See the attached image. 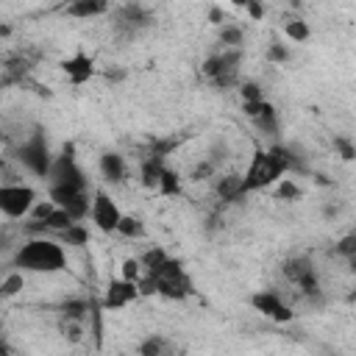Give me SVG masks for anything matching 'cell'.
Here are the masks:
<instances>
[{
    "label": "cell",
    "mask_w": 356,
    "mask_h": 356,
    "mask_svg": "<svg viewBox=\"0 0 356 356\" xmlns=\"http://www.w3.org/2000/svg\"><path fill=\"white\" fill-rule=\"evenodd\" d=\"M47 200L64 209L75 222H83L92 211V192L83 167L78 164L75 145H64L56 153L50 178H47Z\"/></svg>",
    "instance_id": "1"
},
{
    "label": "cell",
    "mask_w": 356,
    "mask_h": 356,
    "mask_svg": "<svg viewBox=\"0 0 356 356\" xmlns=\"http://www.w3.org/2000/svg\"><path fill=\"white\" fill-rule=\"evenodd\" d=\"M286 175H289V150L284 142H273L267 147L253 150V156L242 172V184H245L248 195H253V192L273 189Z\"/></svg>",
    "instance_id": "2"
},
{
    "label": "cell",
    "mask_w": 356,
    "mask_h": 356,
    "mask_svg": "<svg viewBox=\"0 0 356 356\" xmlns=\"http://www.w3.org/2000/svg\"><path fill=\"white\" fill-rule=\"evenodd\" d=\"M11 264L19 273L56 275L67 270V250L56 236H31L14 250Z\"/></svg>",
    "instance_id": "3"
},
{
    "label": "cell",
    "mask_w": 356,
    "mask_h": 356,
    "mask_svg": "<svg viewBox=\"0 0 356 356\" xmlns=\"http://www.w3.org/2000/svg\"><path fill=\"white\" fill-rule=\"evenodd\" d=\"M281 275H284V281H289V284L300 292V298H306L312 306H320V303H323V284H320V273H317V264L312 261V256L295 253V256L284 259Z\"/></svg>",
    "instance_id": "4"
},
{
    "label": "cell",
    "mask_w": 356,
    "mask_h": 356,
    "mask_svg": "<svg viewBox=\"0 0 356 356\" xmlns=\"http://www.w3.org/2000/svg\"><path fill=\"white\" fill-rule=\"evenodd\" d=\"M17 161L33 175V178H42L47 181L50 178V170H53V161H56V153L50 150V142H47V134L42 128H33L19 145H17Z\"/></svg>",
    "instance_id": "5"
},
{
    "label": "cell",
    "mask_w": 356,
    "mask_h": 356,
    "mask_svg": "<svg viewBox=\"0 0 356 356\" xmlns=\"http://www.w3.org/2000/svg\"><path fill=\"white\" fill-rule=\"evenodd\" d=\"M239 67H242V50H217L209 53L200 64L203 78L214 86V89H239L242 78H239Z\"/></svg>",
    "instance_id": "6"
},
{
    "label": "cell",
    "mask_w": 356,
    "mask_h": 356,
    "mask_svg": "<svg viewBox=\"0 0 356 356\" xmlns=\"http://www.w3.org/2000/svg\"><path fill=\"white\" fill-rule=\"evenodd\" d=\"M70 225H75V220L64 209H58L53 200H44V203L39 200L36 209L25 217V234L31 236H58Z\"/></svg>",
    "instance_id": "7"
},
{
    "label": "cell",
    "mask_w": 356,
    "mask_h": 356,
    "mask_svg": "<svg viewBox=\"0 0 356 356\" xmlns=\"http://www.w3.org/2000/svg\"><path fill=\"white\" fill-rule=\"evenodd\" d=\"M156 14L145 3H122L111 8V28L120 39H136L147 28H153Z\"/></svg>",
    "instance_id": "8"
},
{
    "label": "cell",
    "mask_w": 356,
    "mask_h": 356,
    "mask_svg": "<svg viewBox=\"0 0 356 356\" xmlns=\"http://www.w3.org/2000/svg\"><path fill=\"white\" fill-rule=\"evenodd\" d=\"M36 189L28 184H3L0 186V211L11 220H25L36 209Z\"/></svg>",
    "instance_id": "9"
},
{
    "label": "cell",
    "mask_w": 356,
    "mask_h": 356,
    "mask_svg": "<svg viewBox=\"0 0 356 356\" xmlns=\"http://www.w3.org/2000/svg\"><path fill=\"white\" fill-rule=\"evenodd\" d=\"M122 209L117 206V200L111 197V192H106L103 186L92 189V211L89 220L100 234H117L120 222H122Z\"/></svg>",
    "instance_id": "10"
},
{
    "label": "cell",
    "mask_w": 356,
    "mask_h": 356,
    "mask_svg": "<svg viewBox=\"0 0 356 356\" xmlns=\"http://www.w3.org/2000/svg\"><path fill=\"white\" fill-rule=\"evenodd\" d=\"M250 306H253V312H259L261 317H267V320H273V323H278V325L292 323V317H295L292 306H289L275 289H256V292L250 295Z\"/></svg>",
    "instance_id": "11"
},
{
    "label": "cell",
    "mask_w": 356,
    "mask_h": 356,
    "mask_svg": "<svg viewBox=\"0 0 356 356\" xmlns=\"http://www.w3.org/2000/svg\"><path fill=\"white\" fill-rule=\"evenodd\" d=\"M36 61H39V50H33V47H19V50L8 53L3 61V86L22 83L28 78V72L36 67Z\"/></svg>",
    "instance_id": "12"
},
{
    "label": "cell",
    "mask_w": 356,
    "mask_h": 356,
    "mask_svg": "<svg viewBox=\"0 0 356 356\" xmlns=\"http://www.w3.org/2000/svg\"><path fill=\"white\" fill-rule=\"evenodd\" d=\"M61 72H64V78H67L72 86H83V83H89V81L97 75L95 56L78 47L75 53H70V56L61 61Z\"/></svg>",
    "instance_id": "13"
},
{
    "label": "cell",
    "mask_w": 356,
    "mask_h": 356,
    "mask_svg": "<svg viewBox=\"0 0 356 356\" xmlns=\"http://www.w3.org/2000/svg\"><path fill=\"white\" fill-rule=\"evenodd\" d=\"M142 298V292H139V284H134V281H125V278H114V281H108V286H106V295H103V309L106 312H117V309H125V306H131L134 300H139Z\"/></svg>",
    "instance_id": "14"
},
{
    "label": "cell",
    "mask_w": 356,
    "mask_h": 356,
    "mask_svg": "<svg viewBox=\"0 0 356 356\" xmlns=\"http://www.w3.org/2000/svg\"><path fill=\"white\" fill-rule=\"evenodd\" d=\"M211 184H214V195H217V200L222 206H236V203H242L248 197L242 175H236V172H220Z\"/></svg>",
    "instance_id": "15"
},
{
    "label": "cell",
    "mask_w": 356,
    "mask_h": 356,
    "mask_svg": "<svg viewBox=\"0 0 356 356\" xmlns=\"http://www.w3.org/2000/svg\"><path fill=\"white\" fill-rule=\"evenodd\" d=\"M97 172H100V178H103L106 184L122 186V184L128 181V161H125L122 153L106 150V153H100V159H97Z\"/></svg>",
    "instance_id": "16"
},
{
    "label": "cell",
    "mask_w": 356,
    "mask_h": 356,
    "mask_svg": "<svg viewBox=\"0 0 356 356\" xmlns=\"http://www.w3.org/2000/svg\"><path fill=\"white\" fill-rule=\"evenodd\" d=\"M167 170V159L161 156H153V153H142L139 156V184L150 192H159V181H161V172Z\"/></svg>",
    "instance_id": "17"
},
{
    "label": "cell",
    "mask_w": 356,
    "mask_h": 356,
    "mask_svg": "<svg viewBox=\"0 0 356 356\" xmlns=\"http://www.w3.org/2000/svg\"><path fill=\"white\" fill-rule=\"evenodd\" d=\"M64 14L75 19H95V17L111 14V6L106 0H72L64 6Z\"/></svg>",
    "instance_id": "18"
},
{
    "label": "cell",
    "mask_w": 356,
    "mask_h": 356,
    "mask_svg": "<svg viewBox=\"0 0 356 356\" xmlns=\"http://www.w3.org/2000/svg\"><path fill=\"white\" fill-rule=\"evenodd\" d=\"M136 356H175V342L167 334H147L139 339Z\"/></svg>",
    "instance_id": "19"
},
{
    "label": "cell",
    "mask_w": 356,
    "mask_h": 356,
    "mask_svg": "<svg viewBox=\"0 0 356 356\" xmlns=\"http://www.w3.org/2000/svg\"><path fill=\"white\" fill-rule=\"evenodd\" d=\"M253 125H256V131L261 134V136H270V139H278V134H281V117H278V108L270 103V100H264V106H261V111L250 120Z\"/></svg>",
    "instance_id": "20"
},
{
    "label": "cell",
    "mask_w": 356,
    "mask_h": 356,
    "mask_svg": "<svg viewBox=\"0 0 356 356\" xmlns=\"http://www.w3.org/2000/svg\"><path fill=\"white\" fill-rule=\"evenodd\" d=\"M89 314H92V300H86V298H81V295L67 298V300H61V306H58L61 323H86Z\"/></svg>",
    "instance_id": "21"
},
{
    "label": "cell",
    "mask_w": 356,
    "mask_h": 356,
    "mask_svg": "<svg viewBox=\"0 0 356 356\" xmlns=\"http://www.w3.org/2000/svg\"><path fill=\"white\" fill-rule=\"evenodd\" d=\"M217 44L220 50H242L245 47V28L236 22H225L217 28Z\"/></svg>",
    "instance_id": "22"
},
{
    "label": "cell",
    "mask_w": 356,
    "mask_h": 356,
    "mask_svg": "<svg viewBox=\"0 0 356 356\" xmlns=\"http://www.w3.org/2000/svg\"><path fill=\"white\" fill-rule=\"evenodd\" d=\"M284 36L295 44H303V42L312 39V25L303 17H286L284 19Z\"/></svg>",
    "instance_id": "23"
},
{
    "label": "cell",
    "mask_w": 356,
    "mask_h": 356,
    "mask_svg": "<svg viewBox=\"0 0 356 356\" xmlns=\"http://www.w3.org/2000/svg\"><path fill=\"white\" fill-rule=\"evenodd\" d=\"M181 192H184V181H181L178 170H172L167 164V170L161 172V181H159V195L161 197H178Z\"/></svg>",
    "instance_id": "24"
},
{
    "label": "cell",
    "mask_w": 356,
    "mask_h": 356,
    "mask_svg": "<svg viewBox=\"0 0 356 356\" xmlns=\"http://www.w3.org/2000/svg\"><path fill=\"white\" fill-rule=\"evenodd\" d=\"M61 245H67V248H83V245H89V228L83 225V222H75V225H70L64 234H58L56 236Z\"/></svg>",
    "instance_id": "25"
},
{
    "label": "cell",
    "mask_w": 356,
    "mask_h": 356,
    "mask_svg": "<svg viewBox=\"0 0 356 356\" xmlns=\"http://www.w3.org/2000/svg\"><path fill=\"white\" fill-rule=\"evenodd\" d=\"M145 234H147V228H145L142 217H136V214H125L117 228V236H122V239H142Z\"/></svg>",
    "instance_id": "26"
},
{
    "label": "cell",
    "mask_w": 356,
    "mask_h": 356,
    "mask_svg": "<svg viewBox=\"0 0 356 356\" xmlns=\"http://www.w3.org/2000/svg\"><path fill=\"white\" fill-rule=\"evenodd\" d=\"M217 175H220V167H217L214 161H209L206 156L197 159V161L192 164V170H189V181H195V184H200V181H214Z\"/></svg>",
    "instance_id": "27"
},
{
    "label": "cell",
    "mask_w": 356,
    "mask_h": 356,
    "mask_svg": "<svg viewBox=\"0 0 356 356\" xmlns=\"http://www.w3.org/2000/svg\"><path fill=\"white\" fill-rule=\"evenodd\" d=\"M331 256H339L342 261L353 259V256H356V231L342 234V236H339V239L331 245Z\"/></svg>",
    "instance_id": "28"
},
{
    "label": "cell",
    "mask_w": 356,
    "mask_h": 356,
    "mask_svg": "<svg viewBox=\"0 0 356 356\" xmlns=\"http://www.w3.org/2000/svg\"><path fill=\"white\" fill-rule=\"evenodd\" d=\"M273 195H275L278 200H286V203H292V200H298V197L303 195V189L298 186V181H295L292 175H286L284 181H278V184L273 186Z\"/></svg>",
    "instance_id": "29"
},
{
    "label": "cell",
    "mask_w": 356,
    "mask_h": 356,
    "mask_svg": "<svg viewBox=\"0 0 356 356\" xmlns=\"http://www.w3.org/2000/svg\"><path fill=\"white\" fill-rule=\"evenodd\" d=\"M22 286H25V273H19V270H8V273L3 275L0 292H3V298H14V295L22 292Z\"/></svg>",
    "instance_id": "30"
},
{
    "label": "cell",
    "mask_w": 356,
    "mask_h": 356,
    "mask_svg": "<svg viewBox=\"0 0 356 356\" xmlns=\"http://www.w3.org/2000/svg\"><path fill=\"white\" fill-rule=\"evenodd\" d=\"M331 147H334V153H337L342 161H356V142H353L350 136L337 134V136L331 139Z\"/></svg>",
    "instance_id": "31"
},
{
    "label": "cell",
    "mask_w": 356,
    "mask_h": 356,
    "mask_svg": "<svg viewBox=\"0 0 356 356\" xmlns=\"http://www.w3.org/2000/svg\"><path fill=\"white\" fill-rule=\"evenodd\" d=\"M239 100H242V103H259V100H264L261 83H259V81H253V78L242 81V83H239Z\"/></svg>",
    "instance_id": "32"
},
{
    "label": "cell",
    "mask_w": 356,
    "mask_h": 356,
    "mask_svg": "<svg viewBox=\"0 0 356 356\" xmlns=\"http://www.w3.org/2000/svg\"><path fill=\"white\" fill-rule=\"evenodd\" d=\"M228 156H231V147H228V142H225V139H214V142L209 145V150H206V159H209V161H214L217 167H222Z\"/></svg>",
    "instance_id": "33"
},
{
    "label": "cell",
    "mask_w": 356,
    "mask_h": 356,
    "mask_svg": "<svg viewBox=\"0 0 356 356\" xmlns=\"http://www.w3.org/2000/svg\"><path fill=\"white\" fill-rule=\"evenodd\" d=\"M264 58H267L270 64H286V61L292 58V53H289V47H286V44H281V42H270V44H267Z\"/></svg>",
    "instance_id": "34"
},
{
    "label": "cell",
    "mask_w": 356,
    "mask_h": 356,
    "mask_svg": "<svg viewBox=\"0 0 356 356\" xmlns=\"http://www.w3.org/2000/svg\"><path fill=\"white\" fill-rule=\"evenodd\" d=\"M142 275H145V267H142V261H139V259H125V261H122L120 278H125V281H134V284H139V281H142Z\"/></svg>",
    "instance_id": "35"
},
{
    "label": "cell",
    "mask_w": 356,
    "mask_h": 356,
    "mask_svg": "<svg viewBox=\"0 0 356 356\" xmlns=\"http://www.w3.org/2000/svg\"><path fill=\"white\" fill-rule=\"evenodd\" d=\"M61 331H64V337L70 339V342H81L83 339V334H86V323H61Z\"/></svg>",
    "instance_id": "36"
},
{
    "label": "cell",
    "mask_w": 356,
    "mask_h": 356,
    "mask_svg": "<svg viewBox=\"0 0 356 356\" xmlns=\"http://www.w3.org/2000/svg\"><path fill=\"white\" fill-rule=\"evenodd\" d=\"M209 22L217 25V28L225 25V11H222V6H211V8H209Z\"/></svg>",
    "instance_id": "37"
},
{
    "label": "cell",
    "mask_w": 356,
    "mask_h": 356,
    "mask_svg": "<svg viewBox=\"0 0 356 356\" xmlns=\"http://www.w3.org/2000/svg\"><path fill=\"white\" fill-rule=\"evenodd\" d=\"M242 8H245V14H250L253 19H261V17H264V6H261V3H253V0H248Z\"/></svg>",
    "instance_id": "38"
},
{
    "label": "cell",
    "mask_w": 356,
    "mask_h": 356,
    "mask_svg": "<svg viewBox=\"0 0 356 356\" xmlns=\"http://www.w3.org/2000/svg\"><path fill=\"white\" fill-rule=\"evenodd\" d=\"M103 78L111 81V83H117V81L125 78V70H120V67H108V70H103Z\"/></svg>",
    "instance_id": "39"
},
{
    "label": "cell",
    "mask_w": 356,
    "mask_h": 356,
    "mask_svg": "<svg viewBox=\"0 0 356 356\" xmlns=\"http://www.w3.org/2000/svg\"><path fill=\"white\" fill-rule=\"evenodd\" d=\"M323 217L325 220H337L339 217V203H325L323 206Z\"/></svg>",
    "instance_id": "40"
},
{
    "label": "cell",
    "mask_w": 356,
    "mask_h": 356,
    "mask_svg": "<svg viewBox=\"0 0 356 356\" xmlns=\"http://www.w3.org/2000/svg\"><path fill=\"white\" fill-rule=\"evenodd\" d=\"M345 267H348V273H353V275H356V256H353V259H348V261H345Z\"/></svg>",
    "instance_id": "41"
},
{
    "label": "cell",
    "mask_w": 356,
    "mask_h": 356,
    "mask_svg": "<svg viewBox=\"0 0 356 356\" xmlns=\"http://www.w3.org/2000/svg\"><path fill=\"white\" fill-rule=\"evenodd\" d=\"M3 356H11V345H8V339H3Z\"/></svg>",
    "instance_id": "42"
}]
</instances>
